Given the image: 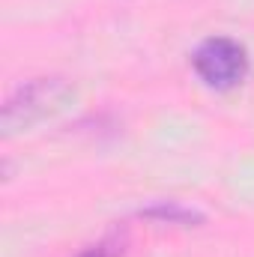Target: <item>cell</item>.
Here are the masks:
<instances>
[{
    "instance_id": "obj_1",
    "label": "cell",
    "mask_w": 254,
    "mask_h": 257,
    "mask_svg": "<svg viewBox=\"0 0 254 257\" xmlns=\"http://www.w3.org/2000/svg\"><path fill=\"white\" fill-rule=\"evenodd\" d=\"M72 96L75 93L63 78H33L21 84L3 105V114H0L3 135H15L21 128H30L54 117L72 102Z\"/></svg>"
},
{
    "instance_id": "obj_2",
    "label": "cell",
    "mask_w": 254,
    "mask_h": 257,
    "mask_svg": "<svg viewBox=\"0 0 254 257\" xmlns=\"http://www.w3.org/2000/svg\"><path fill=\"white\" fill-rule=\"evenodd\" d=\"M191 63H194V72L200 75L203 84H209L215 90H230L245 78L248 57H245V48L239 42H233L227 36H212V39L197 45Z\"/></svg>"
},
{
    "instance_id": "obj_3",
    "label": "cell",
    "mask_w": 254,
    "mask_h": 257,
    "mask_svg": "<svg viewBox=\"0 0 254 257\" xmlns=\"http://www.w3.org/2000/svg\"><path fill=\"white\" fill-rule=\"evenodd\" d=\"M141 215H147V218H156V221H168V224H194V221H200V215L194 212V209H186V206H177V203H159V206H150V209H144Z\"/></svg>"
},
{
    "instance_id": "obj_4",
    "label": "cell",
    "mask_w": 254,
    "mask_h": 257,
    "mask_svg": "<svg viewBox=\"0 0 254 257\" xmlns=\"http://www.w3.org/2000/svg\"><path fill=\"white\" fill-rule=\"evenodd\" d=\"M123 251H126V233H108L96 245L84 248L78 257H123Z\"/></svg>"
}]
</instances>
